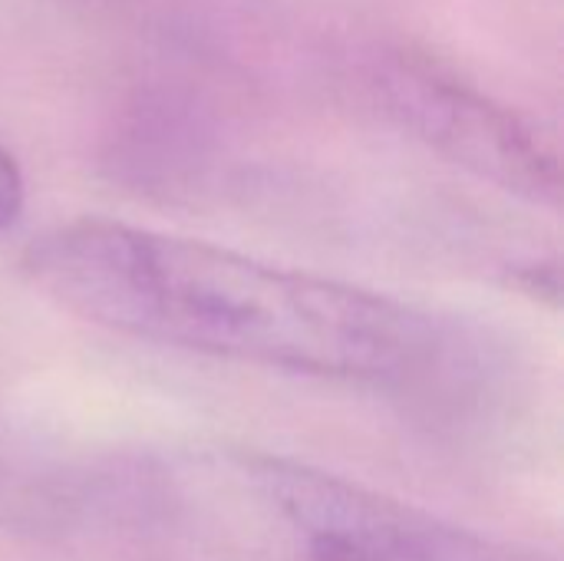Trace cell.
I'll list each match as a JSON object with an SVG mask.
<instances>
[{"instance_id": "obj_1", "label": "cell", "mask_w": 564, "mask_h": 561, "mask_svg": "<svg viewBox=\"0 0 564 561\" xmlns=\"http://www.w3.org/2000/svg\"><path fill=\"white\" fill-rule=\"evenodd\" d=\"M20 265L53 304L112 334L317 380L406 387L446 347L397 298L109 218L36 235Z\"/></svg>"}, {"instance_id": "obj_2", "label": "cell", "mask_w": 564, "mask_h": 561, "mask_svg": "<svg viewBox=\"0 0 564 561\" xmlns=\"http://www.w3.org/2000/svg\"><path fill=\"white\" fill-rule=\"evenodd\" d=\"M225 466L278 522L294 561H555L278 453L231 450Z\"/></svg>"}, {"instance_id": "obj_3", "label": "cell", "mask_w": 564, "mask_h": 561, "mask_svg": "<svg viewBox=\"0 0 564 561\" xmlns=\"http://www.w3.org/2000/svg\"><path fill=\"white\" fill-rule=\"evenodd\" d=\"M360 79L387 119L449 162L535 205H558L555 145L456 69L410 46H383L364 60Z\"/></svg>"}, {"instance_id": "obj_4", "label": "cell", "mask_w": 564, "mask_h": 561, "mask_svg": "<svg viewBox=\"0 0 564 561\" xmlns=\"http://www.w3.org/2000/svg\"><path fill=\"white\" fill-rule=\"evenodd\" d=\"M23 202H26L23 172H20L17 159L0 145V231H7L20 218Z\"/></svg>"}, {"instance_id": "obj_5", "label": "cell", "mask_w": 564, "mask_h": 561, "mask_svg": "<svg viewBox=\"0 0 564 561\" xmlns=\"http://www.w3.org/2000/svg\"><path fill=\"white\" fill-rule=\"evenodd\" d=\"M516 284L525 291V294H532V298H539V301H549V304H558V268L555 265H542V261H535V265H529V268H519L516 271Z\"/></svg>"}]
</instances>
